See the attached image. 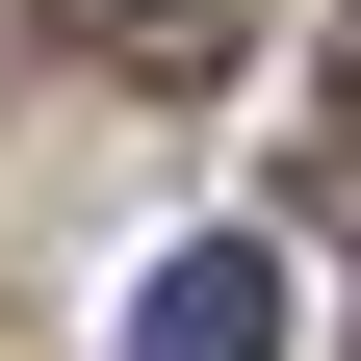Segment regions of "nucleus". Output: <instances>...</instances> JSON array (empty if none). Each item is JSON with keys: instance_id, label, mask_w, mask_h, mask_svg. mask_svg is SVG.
<instances>
[{"instance_id": "2", "label": "nucleus", "mask_w": 361, "mask_h": 361, "mask_svg": "<svg viewBox=\"0 0 361 361\" xmlns=\"http://www.w3.org/2000/svg\"><path fill=\"white\" fill-rule=\"evenodd\" d=\"M52 26H78L104 78H233V52H258V0H52Z\"/></svg>"}, {"instance_id": "1", "label": "nucleus", "mask_w": 361, "mask_h": 361, "mask_svg": "<svg viewBox=\"0 0 361 361\" xmlns=\"http://www.w3.org/2000/svg\"><path fill=\"white\" fill-rule=\"evenodd\" d=\"M129 361H284V258L258 233H180L155 284H129Z\"/></svg>"}]
</instances>
